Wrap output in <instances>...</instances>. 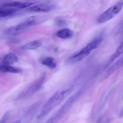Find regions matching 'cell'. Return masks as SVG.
<instances>
[{
	"label": "cell",
	"mask_w": 123,
	"mask_h": 123,
	"mask_svg": "<svg viewBox=\"0 0 123 123\" xmlns=\"http://www.w3.org/2000/svg\"><path fill=\"white\" fill-rule=\"evenodd\" d=\"M72 91L70 89L55 93L44 104L37 117L38 119H41L46 116L53 109L59 104Z\"/></svg>",
	"instance_id": "1"
},
{
	"label": "cell",
	"mask_w": 123,
	"mask_h": 123,
	"mask_svg": "<svg viewBox=\"0 0 123 123\" xmlns=\"http://www.w3.org/2000/svg\"><path fill=\"white\" fill-rule=\"evenodd\" d=\"M103 38L99 37L91 42L86 46L75 55H73L68 60L70 63L79 62L87 57L93 49H96L101 43Z\"/></svg>",
	"instance_id": "2"
},
{
	"label": "cell",
	"mask_w": 123,
	"mask_h": 123,
	"mask_svg": "<svg viewBox=\"0 0 123 123\" xmlns=\"http://www.w3.org/2000/svg\"><path fill=\"white\" fill-rule=\"evenodd\" d=\"M123 5V2L121 1L109 8L98 18V23H104L112 19L121 11Z\"/></svg>",
	"instance_id": "3"
},
{
	"label": "cell",
	"mask_w": 123,
	"mask_h": 123,
	"mask_svg": "<svg viewBox=\"0 0 123 123\" xmlns=\"http://www.w3.org/2000/svg\"><path fill=\"white\" fill-rule=\"evenodd\" d=\"M45 77V74H44L40 78L33 82L25 91H23L21 94V97H28L38 91L42 86Z\"/></svg>",
	"instance_id": "4"
},
{
	"label": "cell",
	"mask_w": 123,
	"mask_h": 123,
	"mask_svg": "<svg viewBox=\"0 0 123 123\" xmlns=\"http://www.w3.org/2000/svg\"><path fill=\"white\" fill-rule=\"evenodd\" d=\"M30 28L24 21L21 23L9 27L6 30L5 33L8 35L15 36L25 32Z\"/></svg>",
	"instance_id": "5"
},
{
	"label": "cell",
	"mask_w": 123,
	"mask_h": 123,
	"mask_svg": "<svg viewBox=\"0 0 123 123\" xmlns=\"http://www.w3.org/2000/svg\"><path fill=\"white\" fill-rule=\"evenodd\" d=\"M55 7V6L52 4H41L32 6L29 9L31 11L34 12H46L53 10Z\"/></svg>",
	"instance_id": "6"
},
{
	"label": "cell",
	"mask_w": 123,
	"mask_h": 123,
	"mask_svg": "<svg viewBox=\"0 0 123 123\" xmlns=\"http://www.w3.org/2000/svg\"><path fill=\"white\" fill-rule=\"evenodd\" d=\"M35 4L34 3L29 2H7L6 3L1 5V6L4 7H8L17 8H24L32 5Z\"/></svg>",
	"instance_id": "7"
},
{
	"label": "cell",
	"mask_w": 123,
	"mask_h": 123,
	"mask_svg": "<svg viewBox=\"0 0 123 123\" xmlns=\"http://www.w3.org/2000/svg\"><path fill=\"white\" fill-rule=\"evenodd\" d=\"M46 17L42 16H32L26 19L25 22L30 27L40 24L46 20Z\"/></svg>",
	"instance_id": "8"
},
{
	"label": "cell",
	"mask_w": 123,
	"mask_h": 123,
	"mask_svg": "<svg viewBox=\"0 0 123 123\" xmlns=\"http://www.w3.org/2000/svg\"><path fill=\"white\" fill-rule=\"evenodd\" d=\"M18 60V57L16 55L13 53H10L4 56L2 63L5 65H11L17 62Z\"/></svg>",
	"instance_id": "9"
},
{
	"label": "cell",
	"mask_w": 123,
	"mask_h": 123,
	"mask_svg": "<svg viewBox=\"0 0 123 123\" xmlns=\"http://www.w3.org/2000/svg\"><path fill=\"white\" fill-rule=\"evenodd\" d=\"M16 8L0 6V18H5L12 15L17 11Z\"/></svg>",
	"instance_id": "10"
},
{
	"label": "cell",
	"mask_w": 123,
	"mask_h": 123,
	"mask_svg": "<svg viewBox=\"0 0 123 123\" xmlns=\"http://www.w3.org/2000/svg\"><path fill=\"white\" fill-rule=\"evenodd\" d=\"M56 35L58 38L66 39L72 37L73 35V32L70 29H64L58 31L57 32Z\"/></svg>",
	"instance_id": "11"
},
{
	"label": "cell",
	"mask_w": 123,
	"mask_h": 123,
	"mask_svg": "<svg viewBox=\"0 0 123 123\" xmlns=\"http://www.w3.org/2000/svg\"><path fill=\"white\" fill-rule=\"evenodd\" d=\"M0 70L3 72L13 73H19L22 72V70L18 68L5 65H0Z\"/></svg>",
	"instance_id": "12"
},
{
	"label": "cell",
	"mask_w": 123,
	"mask_h": 123,
	"mask_svg": "<svg viewBox=\"0 0 123 123\" xmlns=\"http://www.w3.org/2000/svg\"><path fill=\"white\" fill-rule=\"evenodd\" d=\"M42 45L41 42L38 41H34L26 44L21 47L23 50H32L38 49Z\"/></svg>",
	"instance_id": "13"
},
{
	"label": "cell",
	"mask_w": 123,
	"mask_h": 123,
	"mask_svg": "<svg viewBox=\"0 0 123 123\" xmlns=\"http://www.w3.org/2000/svg\"><path fill=\"white\" fill-rule=\"evenodd\" d=\"M42 63L50 69H55L56 67V64L55 60L53 57H50L45 58L43 60Z\"/></svg>",
	"instance_id": "14"
},
{
	"label": "cell",
	"mask_w": 123,
	"mask_h": 123,
	"mask_svg": "<svg viewBox=\"0 0 123 123\" xmlns=\"http://www.w3.org/2000/svg\"><path fill=\"white\" fill-rule=\"evenodd\" d=\"M123 53V43L122 42L119 45L118 49H117L114 54L112 56L111 58L110 59L109 63L111 64L116 59H117Z\"/></svg>",
	"instance_id": "15"
},
{
	"label": "cell",
	"mask_w": 123,
	"mask_h": 123,
	"mask_svg": "<svg viewBox=\"0 0 123 123\" xmlns=\"http://www.w3.org/2000/svg\"><path fill=\"white\" fill-rule=\"evenodd\" d=\"M122 64V58H121L118 62H117L116 63L114 64L113 65H112L109 70H108L107 72V74L106 75V77H108L110 74H111L117 68H118L121 66V65Z\"/></svg>",
	"instance_id": "16"
},
{
	"label": "cell",
	"mask_w": 123,
	"mask_h": 123,
	"mask_svg": "<svg viewBox=\"0 0 123 123\" xmlns=\"http://www.w3.org/2000/svg\"><path fill=\"white\" fill-rule=\"evenodd\" d=\"M11 114V111H6L3 116L1 119H0V123H6L10 117Z\"/></svg>",
	"instance_id": "17"
},
{
	"label": "cell",
	"mask_w": 123,
	"mask_h": 123,
	"mask_svg": "<svg viewBox=\"0 0 123 123\" xmlns=\"http://www.w3.org/2000/svg\"><path fill=\"white\" fill-rule=\"evenodd\" d=\"M12 123H21V121L20 120H17Z\"/></svg>",
	"instance_id": "18"
}]
</instances>
